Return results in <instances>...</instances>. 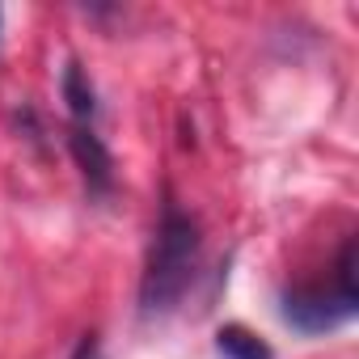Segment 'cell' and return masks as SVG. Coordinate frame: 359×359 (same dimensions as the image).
Here are the masks:
<instances>
[{
    "label": "cell",
    "instance_id": "277c9868",
    "mask_svg": "<svg viewBox=\"0 0 359 359\" xmlns=\"http://www.w3.org/2000/svg\"><path fill=\"white\" fill-rule=\"evenodd\" d=\"M216 346H220L224 359H275V351L245 325H220Z\"/></svg>",
    "mask_w": 359,
    "mask_h": 359
},
{
    "label": "cell",
    "instance_id": "5b68a950",
    "mask_svg": "<svg viewBox=\"0 0 359 359\" xmlns=\"http://www.w3.org/2000/svg\"><path fill=\"white\" fill-rule=\"evenodd\" d=\"M64 102H68V110H72L76 127H81L85 118H93V110H97L93 85H89V76H85V68H81L76 60H72V64L64 68Z\"/></svg>",
    "mask_w": 359,
    "mask_h": 359
},
{
    "label": "cell",
    "instance_id": "6da1fadb",
    "mask_svg": "<svg viewBox=\"0 0 359 359\" xmlns=\"http://www.w3.org/2000/svg\"><path fill=\"white\" fill-rule=\"evenodd\" d=\"M195 266H199V224L177 203H165L161 224H156V241L148 250V271L140 283L144 317H161L182 300L191 279H195Z\"/></svg>",
    "mask_w": 359,
    "mask_h": 359
},
{
    "label": "cell",
    "instance_id": "3957f363",
    "mask_svg": "<svg viewBox=\"0 0 359 359\" xmlns=\"http://www.w3.org/2000/svg\"><path fill=\"white\" fill-rule=\"evenodd\" d=\"M68 148H72L76 169L85 173L89 191L93 195H110V187H114V156H110V148L89 127H72L68 131Z\"/></svg>",
    "mask_w": 359,
    "mask_h": 359
},
{
    "label": "cell",
    "instance_id": "7a4b0ae2",
    "mask_svg": "<svg viewBox=\"0 0 359 359\" xmlns=\"http://www.w3.org/2000/svg\"><path fill=\"white\" fill-rule=\"evenodd\" d=\"M359 296H346L342 287L321 292V287H296L283 296V317L287 325L304 330V334H325L334 325H342L346 317H355Z\"/></svg>",
    "mask_w": 359,
    "mask_h": 359
},
{
    "label": "cell",
    "instance_id": "8992f818",
    "mask_svg": "<svg viewBox=\"0 0 359 359\" xmlns=\"http://www.w3.org/2000/svg\"><path fill=\"white\" fill-rule=\"evenodd\" d=\"M72 359H106V355H102V342H97L93 334H85V338L76 342V351H72Z\"/></svg>",
    "mask_w": 359,
    "mask_h": 359
}]
</instances>
